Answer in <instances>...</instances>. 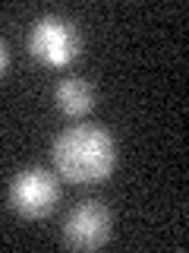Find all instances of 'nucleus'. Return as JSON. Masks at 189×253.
Listing matches in <instances>:
<instances>
[{"label": "nucleus", "mask_w": 189, "mask_h": 253, "mask_svg": "<svg viewBox=\"0 0 189 253\" xmlns=\"http://www.w3.org/2000/svg\"><path fill=\"white\" fill-rule=\"evenodd\" d=\"M51 158L60 177L73 180V184H98L114 171L117 146L104 126L79 124L57 133L51 146Z\"/></svg>", "instance_id": "1"}, {"label": "nucleus", "mask_w": 189, "mask_h": 253, "mask_svg": "<svg viewBox=\"0 0 189 253\" xmlns=\"http://www.w3.org/2000/svg\"><path fill=\"white\" fill-rule=\"evenodd\" d=\"M29 51L47 67H66L79 54V32L63 16H38L29 29Z\"/></svg>", "instance_id": "2"}, {"label": "nucleus", "mask_w": 189, "mask_h": 253, "mask_svg": "<svg viewBox=\"0 0 189 253\" xmlns=\"http://www.w3.org/2000/svg\"><path fill=\"white\" fill-rule=\"evenodd\" d=\"M57 180L47 168H26L10 180V206L26 218H41L57 203Z\"/></svg>", "instance_id": "3"}, {"label": "nucleus", "mask_w": 189, "mask_h": 253, "mask_svg": "<svg viewBox=\"0 0 189 253\" xmlns=\"http://www.w3.org/2000/svg\"><path fill=\"white\" fill-rule=\"evenodd\" d=\"M110 237V212L98 200L79 203L63 221V241L73 250H98Z\"/></svg>", "instance_id": "4"}, {"label": "nucleus", "mask_w": 189, "mask_h": 253, "mask_svg": "<svg viewBox=\"0 0 189 253\" xmlns=\"http://www.w3.org/2000/svg\"><path fill=\"white\" fill-rule=\"evenodd\" d=\"M54 101H57V108L63 111V114L79 117V114H85V111L94 105V92H92V85L85 83V79L66 76V79H60L57 89H54Z\"/></svg>", "instance_id": "5"}, {"label": "nucleus", "mask_w": 189, "mask_h": 253, "mask_svg": "<svg viewBox=\"0 0 189 253\" xmlns=\"http://www.w3.org/2000/svg\"><path fill=\"white\" fill-rule=\"evenodd\" d=\"M6 63H10V54H6V44L0 42V73L6 70Z\"/></svg>", "instance_id": "6"}]
</instances>
